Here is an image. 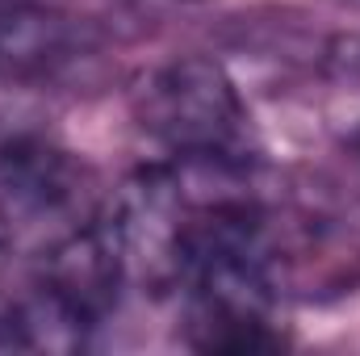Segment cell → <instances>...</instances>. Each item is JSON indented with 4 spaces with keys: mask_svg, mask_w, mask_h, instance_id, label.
I'll use <instances>...</instances> for the list:
<instances>
[{
    "mask_svg": "<svg viewBox=\"0 0 360 356\" xmlns=\"http://www.w3.org/2000/svg\"><path fill=\"white\" fill-rule=\"evenodd\" d=\"M130 113L172 160H248V105L214 59L160 63L134 84Z\"/></svg>",
    "mask_w": 360,
    "mask_h": 356,
    "instance_id": "cell-2",
    "label": "cell"
},
{
    "mask_svg": "<svg viewBox=\"0 0 360 356\" xmlns=\"http://www.w3.org/2000/svg\"><path fill=\"white\" fill-rule=\"evenodd\" d=\"M348 151H352V155L360 160V126L352 130V134H348Z\"/></svg>",
    "mask_w": 360,
    "mask_h": 356,
    "instance_id": "cell-4",
    "label": "cell"
},
{
    "mask_svg": "<svg viewBox=\"0 0 360 356\" xmlns=\"http://www.w3.org/2000/svg\"><path fill=\"white\" fill-rule=\"evenodd\" d=\"M105 210L96 172L76 151L51 139H13L0 147V243L8 256L42 260Z\"/></svg>",
    "mask_w": 360,
    "mask_h": 356,
    "instance_id": "cell-1",
    "label": "cell"
},
{
    "mask_svg": "<svg viewBox=\"0 0 360 356\" xmlns=\"http://www.w3.org/2000/svg\"><path fill=\"white\" fill-rule=\"evenodd\" d=\"M327 63H331V72H335L340 80L360 84V34H352V38H340V42L331 46Z\"/></svg>",
    "mask_w": 360,
    "mask_h": 356,
    "instance_id": "cell-3",
    "label": "cell"
},
{
    "mask_svg": "<svg viewBox=\"0 0 360 356\" xmlns=\"http://www.w3.org/2000/svg\"><path fill=\"white\" fill-rule=\"evenodd\" d=\"M8 260H13V256H8V248H4V243H0V272H4V268H8ZM0 310H4V293H0Z\"/></svg>",
    "mask_w": 360,
    "mask_h": 356,
    "instance_id": "cell-5",
    "label": "cell"
}]
</instances>
